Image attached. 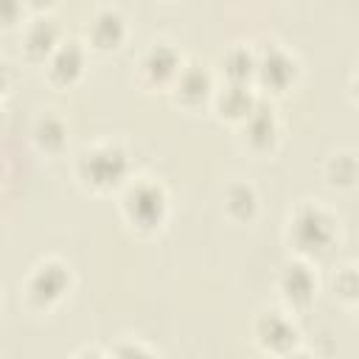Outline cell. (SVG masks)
I'll use <instances>...</instances> for the list:
<instances>
[{
  "label": "cell",
  "instance_id": "6da1fadb",
  "mask_svg": "<svg viewBox=\"0 0 359 359\" xmlns=\"http://www.w3.org/2000/svg\"><path fill=\"white\" fill-rule=\"evenodd\" d=\"M76 177L84 188L95 194H109L126 185L129 177V157L118 143H93L84 146L76 157Z\"/></svg>",
  "mask_w": 359,
  "mask_h": 359
},
{
  "label": "cell",
  "instance_id": "7a4b0ae2",
  "mask_svg": "<svg viewBox=\"0 0 359 359\" xmlns=\"http://www.w3.org/2000/svg\"><path fill=\"white\" fill-rule=\"evenodd\" d=\"M286 238L300 258H323L337 241V219L314 202H300L289 216Z\"/></svg>",
  "mask_w": 359,
  "mask_h": 359
},
{
  "label": "cell",
  "instance_id": "3957f363",
  "mask_svg": "<svg viewBox=\"0 0 359 359\" xmlns=\"http://www.w3.org/2000/svg\"><path fill=\"white\" fill-rule=\"evenodd\" d=\"M121 216L137 233H154L163 227L168 216V194L157 180L140 177L123 185L121 194Z\"/></svg>",
  "mask_w": 359,
  "mask_h": 359
},
{
  "label": "cell",
  "instance_id": "277c9868",
  "mask_svg": "<svg viewBox=\"0 0 359 359\" xmlns=\"http://www.w3.org/2000/svg\"><path fill=\"white\" fill-rule=\"evenodd\" d=\"M70 266L62 264L59 258H45L39 261L28 278H25V300L31 309H39V311H50L53 306H59L65 300V294L70 292Z\"/></svg>",
  "mask_w": 359,
  "mask_h": 359
},
{
  "label": "cell",
  "instance_id": "5b68a950",
  "mask_svg": "<svg viewBox=\"0 0 359 359\" xmlns=\"http://www.w3.org/2000/svg\"><path fill=\"white\" fill-rule=\"evenodd\" d=\"M252 337H255V342H258L261 351L275 353V356H289L300 345V331H297L294 320L286 311H278V309L261 311L255 317Z\"/></svg>",
  "mask_w": 359,
  "mask_h": 359
},
{
  "label": "cell",
  "instance_id": "8992f818",
  "mask_svg": "<svg viewBox=\"0 0 359 359\" xmlns=\"http://www.w3.org/2000/svg\"><path fill=\"white\" fill-rule=\"evenodd\" d=\"M294 79H297V62L283 48L269 45L261 53H255V76H252V81H258L266 93H286L294 84Z\"/></svg>",
  "mask_w": 359,
  "mask_h": 359
},
{
  "label": "cell",
  "instance_id": "52a82bcc",
  "mask_svg": "<svg viewBox=\"0 0 359 359\" xmlns=\"http://www.w3.org/2000/svg\"><path fill=\"white\" fill-rule=\"evenodd\" d=\"M182 67V56L168 42H151L137 62V79L146 87H171L174 76Z\"/></svg>",
  "mask_w": 359,
  "mask_h": 359
},
{
  "label": "cell",
  "instance_id": "ba28073f",
  "mask_svg": "<svg viewBox=\"0 0 359 359\" xmlns=\"http://www.w3.org/2000/svg\"><path fill=\"white\" fill-rule=\"evenodd\" d=\"M278 292L283 297V303L292 311H303L311 306L314 292H317V278L311 272V266L306 261H289L283 264L280 275H278Z\"/></svg>",
  "mask_w": 359,
  "mask_h": 359
},
{
  "label": "cell",
  "instance_id": "9c48e42d",
  "mask_svg": "<svg viewBox=\"0 0 359 359\" xmlns=\"http://www.w3.org/2000/svg\"><path fill=\"white\" fill-rule=\"evenodd\" d=\"M84 36H87V45L98 53L118 50L126 39V20L115 8H98L84 25Z\"/></svg>",
  "mask_w": 359,
  "mask_h": 359
},
{
  "label": "cell",
  "instance_id": "30bf717a",
  "mask_svg": "<svg viewBox=\"0 0 359 359\" xmlns=\"http://www.w3.org/2000/svg\"><path fill=\"white\" fill-rule=\"evenodd\" d=\"M213 76L202 65H182L171 81V95L182 107H196L213 98Z\"/></svg>",
  "mask_w": 359,
  "mask_h": 359
},
{
  "label": "cell",
  "instance_id": "8fae6325",
  "mask_svg": "<svg viewBox=\"0 0 359 359\" xmlns=\"http://www.w3.org/2000/svg\"><path fill=\"white\" fill-rule=\"evenodd\" d=\"M48 81L56 87H70L84 73V48L79 42H59L53 53L45 59Z\"/></svg>",
  "mask_w": 359,
  "mask_h": 359
},
{
  "label": "cell",
  "instance_id": "7c38bea8",
  "mask_svg": "<svg viewBox=\"0 0 359 359\" xmlns=\"http://www.w3.org/2000/svg\"><path fill=\"white\" fill-rule=\"evenodd\" d=\"M278 132H280V126H278L275 109L266 107V104H261V101H258V104L250 109V115L241 121V137H244V143H247L252 151H258V154L275 149Z\"/></svg>",
  "mask_w": 359,
  "mask_h": 359
},
{
  "label": "cell",
  "instance_id": "4fadbf2b",
  "mask_svg": "<svg viewBox=\"0 0 359 359\" xmlns=\"http://www.w3.org/2000/svg\"><path fill=\"white\" fill-rule=\"evenodd\" d=\"M210 101H213V107H216V112H219L222 118L241 123V121L250 115V109L258 104V95L252 93L250 84L227 81L224 87L213 90V98H210Z\"/></svg>",
  "mask_w": 359,
  "mask_h": 359
},
{
  "label": "cell",
  "instance_id": "5bb4252c",
  "mask_svg": "<svg viewBox=\"0 0 359 359\" xmlns=\"http://www.w3.org/2000/svg\"><path fill=\"white\" fill-rule=\"evenodd\" d=\"M62 39H59V25L50 20V17H36V20H31L28 25H25V31H22V48H25V53L31 56V59H36V62H45L50 53H53V48L59 45Z\"/></svg>",
  "mask_w": 359,
  "mask_h": 359
},
{
  "label": "cell",
  "instance_id": "9a60e30c",
  "mask_svg": "<svg viewBox=\"0 0 359 359\" xmlns=\"http://www.w3.org/2000/svg\"><path fill=\"white\" fill-rule=\"evenodd\" d=\"M224 210L233 222H250L258 213V194L247 182H233L224 191Z\"/></svg>",
  "mask_w": 359,
  "mask_h": 359
},
{
  "label": "cell",
  "instance_id": "2e32d148",
  "mask_svg": "<svg viewBox=\"0 0 359 359\" xmlns=\"http://www.w3.org/2000/svg\"><path fill=\"white\" fill-rule=\"evenodd\" d=\"M222 73L227 81L236 84H252L255 76V53L244 45H233L230 50L222 53Z\"/></svg>",
  "mask_w": 359,
  "mask_h": 359
},
{
  "label": "cell",
  "instance_id": "e0dca14e",
  "mask_svg": "<svg viewBox=\"0 0 359 359\" xmlns=\"http://www.w3.org/2000/svg\"><path fill=\"white\" fill-rule=\"evenodd\" d=\"M34 143L42 151H48V154L62 151L65 143H67V126H65V121L56 118V115H39L36 123H34Z\"/></svg>",
  "mask_w": 359,
  "mask_h": 359
},
{
  "label": "cell",
  "instance_id": "ac0fdd59",
  "mask_svg": "<svg viewBox=\"0 0 359 359\" xmlns=\"http://www.w3.org/2000/svg\"><path fill=\"white\" fill-rule=\"evenodd\" d=\"M325 180L331 188H353L356 182V157L353 151H337L325 165Z\"/></svg>",
  "mask_w": 359,
  "mask_h": 359
},
{
  "label": "cell",
  "instance_id": "d6986e66",
  "mask_svg": "<svg viewBox=\"0 0 359 359\" xmlns=\"http://www.w3.org/2000/svg\"><path fill=\"white\" fill-rule=\"evenodd\" d=\"M334 292H337V297L339 300H345V303H356V292H359V283H356V272H353V266H345L339 275H337V280H334Z\"/></svg>",
  "mask_w": 359,
  "mask_h": 359
},
{
  "label": "cell",
  "instance_id": "ffe728a7",
  "mask_svg": "<svg viewBox=\"0 0 359 359\" xmlns=\"http://www.w3.org/2000/svg\"><path fill=\"white\" fill-rule=\"evenodd\" d=\"M25 0H0V25H14L22 17Z\"/></svg>",
  "mask_w": 359,
  "mask_h": 359
},
{
  "label": "cell",
  "instance_id": "44dd1931",
  "mask_svg": "<svg viewBox=\"0 0 359 359\" xmlns=\"http://www.w3.org/2000/svg\"><path fill=\"white\" fill-rule=\"evenodd\" d=\"M112 353H154L151 348H146V345H121V348H112Z\"/></svg>",
  "mask_w": 359,
  "mask_h": 359
},
{
  "label": "cell",
  "instance_id": "7402d4cb",
  "mask_svg": "<svg viewBox=\"0 0 359 359\" xmlns=\"http://www.w3.org/2000/svg\"><path fill=\"white\" fill-rule=\"evenodd\" d=\"M28 6H34V8H50L56 0H25Z\"/></svg>",
  "mask_w": 359,
  "mask_h": 359
},
{
  "label": "cell",
  "instance_id": "603a6c76",
  "mask_svg": "<svg viewBox=\"0 0 359 359\" xmlns=\"http://www.w3.org/2000/svg\"><path fill=\"white\" fill-rule=\"evenodd\" d=\"M6 84H8V70H6V65L0 62V93L6 90Z\"/></svg>",
  "mask_w": 359,
  "mask_h": 359
},
{
  "label": "cell",
  "instance_id": "cb8c5ba5",
  "mask_svg": "<svg viewBox=\"0 0 359 359\" xmlns=\"http://www.w3.org/2000/svg\"><path fill=\"white\" fill-rule=\"evenodd\" d=\"M0 182H3V165H0Z\"/></svg>",
  "mask_w": 359,
  "mask_h": 359
}]
</instances>
